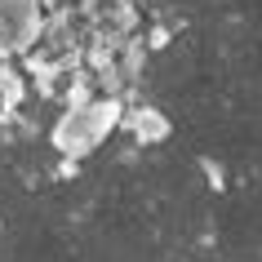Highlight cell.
Instances as JSON below:
<instances>
[{
	"instance_id": "cell-1",
	"label": "cell",
	"mask_w": 262,
	"mask_h": 262,
	"mask_svg": "<svg viewBox=\"0 0 262 262\" xmlns=\"http://www.w3.org/2000/svg\"><path fill=\"white\" fill-rule=\"evenodd\" d=\"M120 116H124V102L116 98H94V102H84V107H67L49 124V142H54V151L62 160H80V156L98 151L102 142L120 129Z\"/></svg>"
},
{
	"instance_id": "cell-2",
	"label": "cell",
	"mask_w": 262,
	"mask_h": 262,
	"mask_svg": "<svg viewBox=\"0 0 262 262\" xmlns=\"http://www.w3.org/2000/svg\"><path fill=\"white\" fill-rule=\"evenodd\" d=\"M120 124L129 129L134 147H160V142L169 138V116L160 107H151V102H142V107H124Z\"/></svg>"
}]
</instances>
